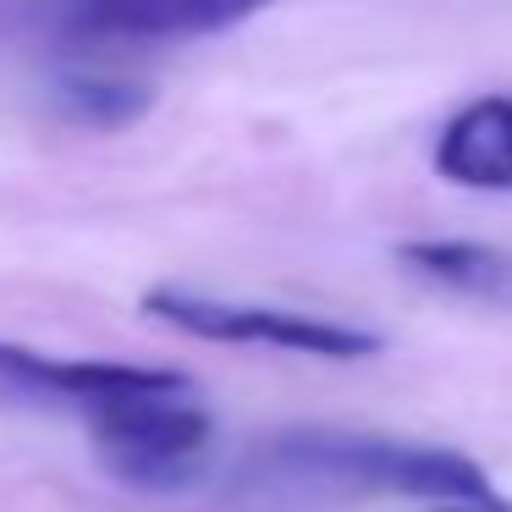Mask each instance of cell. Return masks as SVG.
I'll use <instances>...</instances> for the list:
<instances>
[{
    "mask_svg": "<svg viewBox=\"0 0 512 512\" xmlns=\"http://www.w3.org/2000/svg\"><path fill=\"white\" fill-rule=\"evenodd\" d=\"M237 490L265 507H336L364 496L402 501H490L485 468L446 446H413L386 435L292 430L265 441L237 474Z\"/></svg>",
    "mask_w": 512,
    "mask_h": 512,
    "instance_id": "obj_1",
    "label": "cell"
},
{
    "mask_svg": "<svg viewBox=\"0 0 512 512\" xmlns=\"http://www.w3.org/2000/svg\"><path fill=\"white\" fill-rule=\"evenodd\" d=\"M94 457L105 474L138 490H182L204 474L215 441V419L193 397V380L182 369H155V380L111 397L89 419Z\"/></svg>",
    "mask_w": 512,
    "mask_h": 512,
    "instance_id": "obj_2",
    "label": "cell"
},
{
    "mask_svg": "<svg viewBox=\"0 0 512 512\" xmlns=\"http://www.w3.org/2000/svg\"><path fill=\"white\" fill-rule=\"evenodd\" d=\"M155 320L177 325L204 342H237V347H276V353H309V358H369L380 353V336L347 320L303 309H270V303H232L193 287H155L144 298Z\"/></svg>",
    "mask_w": 512,
    "mask_h": 512,
    "instance_id": "obj_3",
    "label": "cell"
},
{
    "mask_svg": "<svg viewBox=\"0 0 512 512\" xmlns=\"http://www.w3.org/2000/svg\"><path fill=\"white\" fill-rule=\"evenodd\" d=\"M276 0H67L56 23L83 45H177V39H210L259 17Z\"/></svg>",
    "mask_w": 512,
    "mask_h": 512,
    "instance_id": "obj_4",
    "label": "cell"
},
{
    "mask_svg": "<svg viewBox=\"0 0 512 512\" xmlns=\"http://www.w3.org/2000/svg\"><path fill=\"white\" fill-rule=\"evenodd\" d=\"M155 380L149 364H105V358H50L34 347L0 342V402L6 408H67L89 419L111 397Z\"/></svg>",
    "mask_w": 512,
    "mask_h": 512,
    "instance_id": "obj_5",
    "label": "cell"
},
{
    "mask_svg": "<svg viewBox=\"0 0 512 512\" xmlns=\"http://www.w3.org/2000/svg\"><path fill=\"white\" fill-rule=\"evenodd\" d=\"M435 171L474 193H512V94L468 100L435 138Z\"/></svg>",
    "mask_w": 512,
    "mask_h": 512,
    "instance_id": "obj_6",
    "label": "cell"
},
{
    "mask_svg": "<svg viewBox=\"0 0 512 512\" xmlns=\"http://www.w3.org/2000/svg\"><path fill=\"white\" fill-rule=\"evenodd\" d=\"M397 259L408 276H419L435 292L512 309V248L463 243V237H424V243H402Z\"/></svg>",
    "mask_w": 512,
    "mask_h": 512,
    "instance_id": "obj_7",
    "label": "cell"
},
{
    "mask_svg": "<svg viewBox=\"0 0 512 512\" xmlns=\"http://www.w3.org/2000/svg\"><path fill=\"white\" fill-rule=\"evenodd\" d=\"M56 94H61V111H67L72 122L105 127V133L138 122V116L149 111V100H155L144 83H122V78H72V83H61Z\"/></svg>",
    "mask_w": 512,
    "mask_h": 512,
    "instance_id": "obj_8",
    "label": "cell"
},
{
    "mask_svg": "<svg viewBox=\"0 0 512 512\" xmlns=\"http://www.w3.org/2000/svg\"><path fill=\"white\" fill-rule=\"evenodd\" d=\"M435 512H512V507L490 496V501H446V507H435Z\"/></svg>",
    "mask_w": 512,
    "mask_h": 512,
    "instance_id": "obj_9",
    "label": "cell"
},
{
    "mask_svg": "<svg viewBox=\"0 0 512 512\" xmlns=\"http://www.w3.org/2000/svg\"><path fill=\"white\" fill-rule=\"evenodd\" d=\"M45 6H67V0H45Z\"/></svg>",
    "mask_w": 512,
    "mask_h": 512,
    "instance_id": "obj_10",
    "label": "cell"
}]
</instances>
